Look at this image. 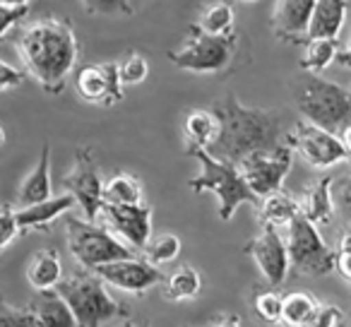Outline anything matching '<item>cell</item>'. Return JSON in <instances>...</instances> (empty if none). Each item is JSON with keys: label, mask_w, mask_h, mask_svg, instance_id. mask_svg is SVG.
Returning <instances> with one entry per match:
<instances>
[{"label": "cell", "mask_w": 351, "mask_h": 327, "mask_svg": "<svg viewBox=\"0 0 351 327\" xmlns=\"http://www.w3.org/2000/svg\"><path fill=\"white\" fill-rule=\"evenodd\" d=\"M181 239L171 231H164V234H156L149 239V243L145 245V255H147V263H152L154 267H161V265H169L173 263L178 255H181Z\"/></svg>", "instance_id": "30"}, {"label": "cell", "mask_w": 351, "mask_h": 327, "mask_svg": "<svg viewBox=\"0 0 351 327\" xmlns=\"http://www.w3.org/2000/svg\"><path fill=\"white\" fill-rule=\"evenodd\" d=\"M236 15L229 3H212L200 12L191 29L207 36H234L236 34Z\"/></svg>", "instance_id": "23"}, {"label": "cell", "mask_w": 351, "mask_h": 327, "mask_svg": "<svg viewBox=\"0 0 351 327\" xmlns=\"http://www.w3.org/2000/svg\"><path fill=\"white\" fill-rule=\"evenodd\" d=\"M29 311L34 313L36 327H77L73 311L56 289L36 291V298L32 301Z\"/></svg>", "instance_id": "21"}, {"label": "cell", "mask_w": 351, "mask_h": 327, "mask_svg": "<svg viewBox=\"0 0 351 327\" xmlns=\"http://www.w3.org/2000/svg\"><path fill=\"white\" fill-rule=\"evenodd\" d=\"M65 236H68V248L80 267L94 272L97 267L116 260L137 258V253L125 245L111 229H106L99 221H87L80 217L65 219Z\"/></svg>", "instance_id": "5"}, {"label": "cell", "mask_w": 351, "mask_h": 327, "mask_svg": "<svg viewBox=\"0 0 351 327\" xmlns=\"http://www.w3.org/2000/svg\"><path fill=\"white\" fill-rule=\"evenodd\" d=\"M293 164V149L291 145H282L272 152H255L239 161V169L243 173L248 188L260 197V202L272 193H279L284 188L289 171Z\"/></svg>", "instance_id": "11"}, {"label": "cell", "mask_w": 351, "mask_h": 327, "mask_svg": "<svg viewBox=\"0 0 351 327\" xmlns=\"http://www.w3.org/2000/svg\"><path fill=\"white\" fill-rule=\"evenodd\" d=\"M320 311L317 298H313L306 291H291L284 296L282 308V325L284 327H313L315 315Z\"/></svg>", "instance_id": "25"}, {"label": "cell", "mask_w": 351, "mask_h": 327, "mask_svg": "<svg viewBox=\"0 0 351 327\" xmlns=\"http://www.w3.org/2000/svg\"><path fill=\"white\" fill-rule=\"evenodd\" d=\"M239 46V34L207 36L193 32V36L178 51H169V60L176 68L197 75H217L231 63Z\"/></svg>", "instance_id": "8"}, {"label": "cell", "mask_w": 351, "mask_h": 327, "mask_svg": "<svg viewBox=\"0 0 351 327\" xmlns=\"http://www.w3.org/2000/svg\"><path fill=\"white\" fill-rule=\"evenodd\" d=\"M75 89H77L82 101L104 108L116 106L125 97L121 77H118V63H113V60L82 65L75 75Z\"/></svg>", "instance_id": "13"}, {"label": "cell", "mask_w": 351, "mask_h": 327, "mask_svg": "<svg viewBox=\"0 0 351 327\" xmlns=\"http://www.w3.org/2000/svg\"><path fill=\"white\" fill-rule=\"evenodd\" d=\"M53 197V181H51V147H41V156L36 167L25 176L17 188V207H32Z\"/></svg>", "instance_id": "17"}, {"label": "cell", "mask_w": 351, "mask_h": 327, "mask_svg": "<svg viewBox=\"0 0 351 327\" xmlns=\"http://www.w3.org/2000/svg\"><path fill=\"white\" fill-rule=\"evenodd\" d=\"M332 176H322L320 181L311 183L308 191L303 193V197L298 200L301 207V215L306 217L311 224L320 226V224H330L332 217H335L337 207H335V197H332Z\"/></svg>", "instance_id": "20"}, {"label": "cell", "mask_w": 351, "mask_h": 327, "mask_svg": "<svg viewBox=\"0 0 351 327\" xmlns=\"http://www.w3.org/2000/svg\"><path fill=\"white\" fill-rule=\"evenodd\" d=\"M27 282L34 291H51L63 282V263L56 250H39L27 265Z\"/></svg>", "instance_id": "22"}, {"label": "cell", "mask_w": 351, "mask_h": 327, "mask_svg": "<svg viewBox=\"0 0 351 327\" xmlns=\"http://www.w3.org/2000/svg\"><path fill=\"white\" fill-rule=\"evenodd\" d=\"M282 308H284V296H279L277 291L258 293V298H255V315L263 322H267V325L282 322Z\"/></svg>", "instance_id": "33"}, {"label": "cell", "mask_w": 351, "mask_h": 327, "mask_svg": "<svg viewBox=\"0 0 351 327\" xmlns=\"http://www.w3.org/2000/svg\"><path fill=\"white\" fill-rule=\"evenodd\" d=\"M337 63L344 65V68H351V34H349V41H346L344 49L337 53Z\"/></svg>", "instance_id": "41"}, {"label": "cell", "mask_w": 351, "mask_h": 327, "mask_svg": "<svg viewBox=\"0 0 351 327\" xmlns=\"http://www.w3.org/2000/svg\"><path fill=\"white\" fill-rule=\"evenodd\" d=\"M17 53L27 73L49 94L65 89L70 73L77 63V36L63 17H39L29 22L17 36Z\"/></svg>", "instance_id": "2"}, {"label": "cell", "mask_w": 351, "mask_h": 327, "mask_svg": "<svg viewBox=\"0 0 351 327\" xmlns=\"http://www.w3.org/2000/svg\"><path fill=\"white\" fill-rule=\"evenodd\" d=\"M341 142H344L346 152H349V156H351V123L341 130Z\"/></svg>", "instance_id": "44"}, {"label": "cell", "mask_w": 351, "mask_h": 327, "mask_svg": "<svg viewBox=\"0 0 351 327\" xmlns=\"http://www.w3.org/2000/svg\"><path fill=\"white\" fill-rule=\"evenodd\" d=\"M106 229H111L125 245H130L135 253L145 250L152 239V207L147 202L140 205H106L104 202L99 215Z\"/></svg>", "instance_id": "12"}, {"label": "cell", "mask_w": 351, "mask_h": 327, "mask_svg": "<svg viewBox=\"0 0 351 327\" xmlns=\"http://www.w3.org/2000/svg\"><path fill=\"white\" fill-rule=\"evenodd\" d=\"M73 207H75L73 195H68V193H63V195H53V197H49V200L39 202V205L17 210V224H20L22 234H27V231L49 229L58 217L68 215Z\"/></svg>", "instance_id": "18"}, {"label": "cell", "mask_w": 351, "mask_h": 327, "mask_svg": "<svg viewBox=\"0 0 351 327\" xmlns=\"http://www.w3.org/2000/svg\"><path fill=\"white\" fill-rule=\"evenodd\" d=\"M341 320H344V315L337 306H320L313 327H339Z\"/></svg>", "instance_id": "39"}, {"label": "cell", "mask_w": 351, "mask_h": 327, "mask_svg": "<svg viewBox=\"0 0 351 327\" xmlns=\"http://www.w3.org/2000/svg\"><path fill=\"white\" fill-rule=\"evenodd\" d=\"M183 130H186L188 145L210 149L217 137H219V118L215 116V111L195 108V111L188 113L186 123H183Z\"/></svg>", "instance_id": "26"}, {"label": "cell", "mask_w": 351, "mask_h": 327, "mask_svg": "<svg viewBox=\"0 0 351 327\" xmlns=\"http://www.w3.org/2000/svg\"><path fill=\"white\" fill-rule=\"evenodd\" d=\"M32 0H0V5L5 8H29Z\"/></svg>", "instance_id": "43"}, {"label": "cell", "mask_w": 351, "mask_h": 327, "mask_svg": "<svg viewBox=\"0 0 351 327\" xmlns=\"http://www.w3.org/2000/svg\"><path fill=\"white\" fill-rule=\"evenodd\" d=\"M315 0H277L272 15V29L277 39L291 44H306Z\"/></svg>", "instance_id": "16"}, {"label": "cell", "mask_w": 351, "mask_h": 327, "mask_svg": "<svg viewBox=\"0 0 351 327\" xmlns=\"http://www.w3.org/2000/svg\"><path fill=\"white\" fill-rule=\"evenodd\" d=\"M147 75H149V63H147V58L140 53H130L125 60L118 63V77H121L123 87L145 82Z\"/></svg>", "instance_id": "32"}, {"label": "cell", "mask_w": 351, "mask_h": 327, "mask_svg": "<svg viewBox=\"0 0 351 327\" xmlns=\"http://www.w3.org/2000/svg\"><path fill=\"white\" fill-rule=\"evenodd\" d=\"M20 224H17V210L12 205H0V253L20 236Z\"/></svg>", "instance_id": "34"}, {"label": "cell", "mask_w": 351, "mask_h": 327, "mask_svg": "<svg viewBox=\"0 0 351 327\" xmlns=\"http://www.w3.org/2000/svg\"><path fill=\"white\" fill-rule=\"evenodd\" d=\"M346 12H349V0H315L308 25V39H337L344 29Z\"/></svg>", "instance_id": "19"}, {"label": "cell", "mask_w": 351, "mask_h": 327, "mask_svg": "<svg viewBox=\"0 0 351 327\" xmlns=\"http://www.w3.org/2000/svg\"><path fill=\"white\" fill-rule=\"evenodd\" d=\"M337 253H351V231L346 229L344 231V236H341V241H339V250Z\"/></svg>", "instance_id": "42"}, {"label": "cell", "mask_w": 351, "mask_h": 327, "mask_svg": "<svg viewBox=\"0 0 351 327\" xmlns=\"http://www.w3.org/2000/svg\"><path fill=\"white\" fill-rule=\"evenodd\" d=\"M212 111L219 118V137L207 149L215 159L231 161L239 167V161L255 152H272L289 145L291 128L282 111L250 108L234 94H226Z\"/></svg>", "instance_id": "1"}, {"label": "cell", "mask_w": 351, "mask_h": 327, "mask_svg": "<svg viewBox=\"0 0 351 327\" xmlns=\"http://www.w3.org/2000/svg\"><path fill=\"white\" fill-rule=\"evenodd\" d=\"M63 191L73 195L75 205L82 210L87 221H99L104 207V181L94 161L92 147H80L75 152V164L63 176Z\"/></svg>", "instance_id": "10"}, {"label": "cell", "mask_w": 351, "mask_h": 327, "mask_svg": "<svg viewBox=\"0 0 351 327\" xmlns=\"http://www.w3.org/2000/svg\"><path fill=\"white\" fill-rule=\"evenodd\" d=\"M339 41L337 39H308L301 58V70L308 75H320L337 60Z\"/></svg>", "instance_id": "29"}, {"label": "cell", "mask_w": 351, "mask_h": 327, "mask_svg": "<svg viewBox=\"0 0 351 327\" xmlns=\"http://www.w3.org/2000/svg\"><path fill=\"white\" fill-rule=\"evenodd\" d=\"M164 287L166 298H171V301H193L202 291V277L195 267L183 265L164 279Z\"/></svg>", "instance_id": "28"}, {"label": "cell", "mask_w": 351, "mask_h": 327, "mask_svg": "<svg viewBox=\"0 0 351 327\" xmlns=\"http://www.w3.org/2000/svg\"><path fill=\"white\" fill-rule=\"evenodd\" d=\"M0 327H36L34 313L29 308L20 311L8 303H0Z\"/></svg>", "instance_id": "35"}, {"label": "cell", "mask_w": 351, "mask_h": 327, "mask_svg": "<svg viewBox=\"0 0 351 327\" xmlns=\"http://www.w3.org/2000/svg\"><path fill=\"white\" fill-rule=\"evenodd\" d=\"M289 267L301 277H325L337 269V250H332L315 224L298 215L287 226Z\"/></svg>", "instance_id": "7"}, {"label": "cell", "mask_w": 351, "mask_h": 327, "mask_svg": "<svg viewBox=\"0 0 351 327\" xmlns=\"http://www.w3.org/2000/svg\"><path fill=\"white\" fill-rule=\"evenodd\" d=\"M89 15L99 17H130L135 12L132 0H80Z\"/></svg>", "instance_id": "31"}, {"label": "cell", "mask_w": 351, "mask_h": 327, "mask_svg": "<svg viewBox=\"0 0 351 327\" xmlns=\"http://www.w3.org/2000/svg\"><path fill=\"white\" fill-rule=\"evenodd\" d=\"M337 272L351 282V253H337Z\"/></svg>", "instance_id": "40"}, {"label": "cell", "mask_w": 351, "mask_h": 327, "mask_svg": "<svg viewBox=\"0 0 351 327\" xmlns=\"http://www.w3.org/2000/svg\"><path fill=\"white\" fill-rule=\"evenodd\" d=\"M260 212V221L267 226H274V229H282V226H289L298 215H301V207H298V200L289 193L279 191L267 195L258 207Z\"/></svg>", "instance_id": "24"}, {"label": "cell", "mask_w": 351, "mask_h": 327, "mask_svg": "<svg viewBox=\"0 0 351 327\" xmlns=\"http://www.w3.org/2000/svg\"><path fill=\"white\" fill-rule=\"evenodd\" d=\"M5 145V130H3V125H0V147Z\"/></svg>", "instance_id": "46"}, {"label": "cell", "mask_w": 351, "mask_h": 327, "mask_svg": "<svg viewBox=\"0 0 351 327\" xmlns=\"http://www.w3.org/2000/svg\"><path fill=\"white\" fill-rule=\"evenodd\" d=\"M25 82V73L17 70L15 65L0 60V92H8V89H15Z\"/></svg>", "instance_id": "38"}, {"label": "cell", "mask_w": 351, "mask_h": 327, "mask_svg": "<svg viewBox=\"0 0 351 327\" xmlns=\"http://www.w3.org/2000/svg\"><path fill=\"white\" fill-rule=\"evenodd\" d=\"M296 108L303 116L301 121L339 135L351 118V92L320 75H306L303 87L298 89Z\"/></svg>", "instance_id": "4"}, {"label": "cell", "mask_w": 351, "mask_h": 327, "mask_svg": "<svg viewBox=\"0 0 351 327\" xmlns=\"http://www.w3.org/2000/svg\"><path fill=\"white\" fill-rule=\"evenodd\" d=\"M289 145L293 152H298V156L306 164H311L313 169H320V171H327L337 164H351V156L339 135L311 125L306 121H296L291 125Z\"/></svg>", "instance_id": "9"}, {"label": "cell", "mask_w": 351, "mask_h": 327, "mask_svg": "<svg viewBox=\"0 0 351 327\" xmlns=\"http://www.w3.org/2000/svg\"><path fill=\"white\" fill-rule=\"evenodd\" d=\"M94 274L108 287L121 289V291L128 293H137V296L154 289L156 284H164L166 279V274L159 267H154V265L142 258H128L101 265V267L94 269Z\"/></svg>", "instance_id": "14"}, {"label": "cell", "mask_w": 351, "mask_h": 327, "mask_svg": "<svg viewBox=\"0 0 351 327\" xmlns=\"http://www.w3.org/2000/svg\"><path fill=\"white\" fill-rule=\"evenodd\" d=\"M243 3H258V0H243Z\"/></svg>", "instance_id": "47"}, {"label": "cell", "mask_w": 351, "mask_h": 327, "mask_svg": "<svg viewBox=\"0 0 351 327\" xmlns=\"http://www.w3.org/2000/svg\"><path fill=\"white\" fill-rule=\"evenodd\" d=\"M186 154L200 161V176L191 178L188 186L195 193H215L217 200H219L221 221H229L241 205H253L255 210L260 207V197L248 188L243 173H241V169L236 164L215 159L210 152L195 145H186Z\"/></svg>", "instance_id": "3"}, {"label": "cell", "mask_w": 351, "mask_h": 327, "mask_svg": "<svg viewBox=\"0 0 351 327\" xmlns=\"http://www.w3.org/2000/svg\"><path fill=\"white\" fill-rule=\"evenodd\" d=\"M104 202L106 205H140L145 202L142 183L130 173H113L108 181H104Z\"/></svg>", "instance_id": "27"}, {"label": "cell", "mask_w": 351, "mask_h": 327, "mask_svg": "<svg viewBox=\"0 0 351 327\" xmlns=\"http://www.w3.org/2000/svg\"><path fill=\"white\" fill-rule=\"evenodd\" d=\"M245 253L253 258L255 267L260 269V274H263L267 284H272V287H282V284L287 282L291 267H289L287 241L282 239L279 229L263 224L260 236L253 241V243H248Z\"/></svg>", "instance_id": "15"}, {"label": "cell", "mask_w": 351, "mask_h": 327, "mask_svg": "<svg viewBox=\"0 0 351 327\" xmlns=\"http://www.w3.org/2000/svg\"><path fill=\"white\" fill-rule=\"evenodd\" d=\"M215 327H241V317L229 315V317H226V320H221L219 325H215Z\"/></svg>", "instance_id": "45"}, {"label": "cell", "mask_w": 351, "mask_h": 327, "mask_svg": "<svg viewBox=\"0 0 351 327\" xmlns=\"http://www.w3.org/2000/svg\"><path fill=\"white\" fill-rule=\"evenodd\" d=\"M335 191H332V197H335V207L344 215L346 219V226L351 231V171L349 176L339 178L337 183H332Z\"/></svg>", "instance_id": "36"}, {"label": "cell", "mask_w": 351, "mask_h": 327, "mask_svg": "<svg viewBox=\"0 0 351 327\" xmlns=\"http://www.w3.org/2000/svg\"><path fill=\"white\" fill-rule=\"evenodd\" d=\"M29 8H5L0 5V39L12 29L20 20H25Z\"/></svg>", "instance_id": "37"}, {"label": "cell", "mask_w": 351, "mask_h": 327, "mask_svg": "<svg viewBox=\"0 0 351 327\" xmlns=\"http://www.w3.org/2000/svg\"><path fill=\"white\" fill-rule=\"evenodd\" d=\"M70 306L77 327H101L118 315H125L121 303L108 293L106 284L97 274H73L56 287Z\"/></svg>", "instance_id": "6"}]
</instances>
